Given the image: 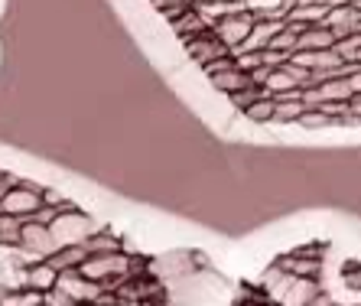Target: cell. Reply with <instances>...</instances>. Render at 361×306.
<instances>
[{"mask_svg": "<svg viewBox=\"0 0 361 306\" xmlns=\"http://www.w3.org/2000/svg\"><path fill=\"white\" fill-rule=\"evenodd\" d=\"M277 267L290 277H300V281H316L322 274V255H316V247H300V251H290L280 257Z\"/></svg>", "mask_w": 361, "mask_h": 306, "instance_id": "cell-1", "label": "cell"}, {"mask_svg": "<svg viewBox=\"0 0 361 306\" xmlns=\"http://www.w3.org/2000/svg\"><path fill=\"white\" fill-rule=\"evenodd\" d=\"M254 23H257V20H254L247 10H241V13H228V17H221L219 23L212 26V33H215V39H221V43H225L228 52H235L238 46L244 43V36L251 33Z\"/></svg>", "mask_w": 361, "mask_h": 306, "instance_id": "cell-2", "label": "cell"}, {"mask_svg": "<svg viewBox=\"0 0 361 306\" xmlns=\"http://www.w3.org/2000/svg\"><path fill=\"white\" fill-rule=\"evenodd\" d=\"M185 49H189V56H192L202 68L209 66V62L221 59V56H231V52L225 49V43H221V39H215V33H209V30H205V33H199V36H192V39H185Z\"/></svg>", "mask_w": 361, "mask_h": 306, "instance_id": "cell-3", "label": "cell"}, {"mask_svg": "<svg viewBox=\"0 0 361 306\" xmlns=\"http://www.w3.org/2000/svg\"><path fill=\"white\" fill-rule=\"evenodd\" d=\"M332 46H336L332 30H326L322 23H316V26H306V30L296 36V49L293 52H322V49H332Z\"/></svg>", "mask_w": 361, "mask_h": 306, "instance_id": "cell-4", "label": "cell"}, {"mask_svg": "<svg viewBox=\"0 0 361 306\" xmlns=\"http://www.w3.org/2000/svg\"><path fill=\"white\" fill-rule=\"evenodd\" d=\"M212 88L221 94H235L238 88L251 85V78H247V72H241V68H228V72H219V75H209Z\"/></svg>", "mask_w": 361, "mask_h": 306, "instance_id": "cell-5", "label": "cell"}, {"mask_svg": "<svg viewBox=\"0 0 361 306\" xmlns=\"http://www.w3.org/2000/svg\"><path fill=\"white\" fill-rule=\"evenodd\" d=\"M244 118L251 121V124H270V121H274V98H270V94L257 98L251 108H244Z\"/></svg>", "mask_w": 361, "mask_h": 306, "instance_id": "cell-6", "label": "cell"}, {"mask_svg": "<svg viewBox=\"0 0 361 306\" xmlns=\"http://www.w3.org/2000/svg\"><path fill=\"white\" fill-rule=\"evenodd\" d=\"M300 128H306V130H322V128H329V124H336V121L329 118L326 111H319V108H310V111H302L300 114V121H296Z\"/></svg>", "mask_w": 361, "mask_h": 306, "instance_id": "cell-7", "label": "cell"}, {"mask_svg": "<svg viewBox=\"0 0 361 306\" xmlns=\"http://www.w3.org/2000/svg\"><path fill=\"white\" fill-rule=\"evenodd\" d=\"M264 94H267V92H264L261 85H244V88H238L235 94H228V98H231V104H235V108L244 111V108H251L257 98H264Z\"/></svg>", "mask_w": 361, "mask_h": 306, "instance_id": "cell-8", "label": "cell"}]
</instances>
